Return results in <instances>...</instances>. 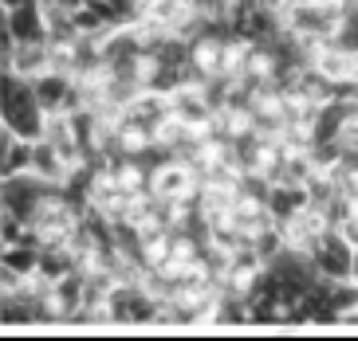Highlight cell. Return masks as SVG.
<instances>
[{
	"label": "cell",
	"instance_id": "5",
	"mask_svg": "<svg viewBox=\"0 0 358 341\" xmlns=\"http://www.w3.org/2000/svg\"><path fill=\"white\" fill-rule=\"evenodd\" d=\"M169 114H173L178 122L193 126V130H205V126L217 118L205 86H173V91H169Z\"/></svg>",
	"mask_w": 358,
	"mask_h": 341
},
{
	"label": "cell",
	"instance_id": "6",
	"mask_svg": "<svg viewBox=\"0 0 358 341\" xmlns=\"http://www.w3.org/2000/svg\"><path fill=\"white\" fill-rule=\"evenodd\" d=\"M32 86H36V98H40V106L48 114H59V110L67 114V103H71V94H75V75L48 67L43 75L32 79Z\"/></svg>",
	"mask_w": 358,
	"mask_h": 341
},
{
	"label": "cell",
	"instance_id": "7",
	"mask_svg": "<svg viewBox=\"0 0 358 341\" xmlns=\"http://www.w3.org/2000/svg\"><path fill=\"white\" fill-rule=\"evenodd\" d=\"M0 63H4V71H16L20 79H36L52 67V47L48 43H16L12 52L0 55Z\"/></svg>",
	"mask_w": 358,
	"mask_h": 341
},
{
	"label": "cell",
	"instance_id": "3",
	"mask_svg": "<svg viewBox=\"0 0 358 341\" xmlns=\"http://www.w3.org/2000/svg\"><path fill=\"white\" fill-rule=\"evenodd\" d=\"M201 188V176L193 165H185V161H178V157H169V161H162L154 173H150V192L158 200H169V204H178V200L193 197Z\"/></svg>",
	"mask_w": 358,
	"mask_h": 341
},
{
	"label": "cell",
	"instance_id": "10",
	"mask_svg": "<svg viewBox=\"0 0 358 341\" xmlns=\"http://www.w3.org/2000/svg\"><path fill=\"white\" fill-rule=\"evenodd\" d=\"M311 208V197H307V185H272L268 192V212L275 216V224L292 220L295 212Z\"/></svg>",
	"mask_w": 358,
	"mask_h": 341
},
{
	"label": "cell",
	"instance_id": "19",
	"mask_svg": "<svg viewBox=\"0 0 358 341\" xmlns=\"http://www.w3.org/2000/svg\"><path fill=\"white\" fill-rule=\"evenodd\" d=\"M355 83H358V52H355Z\"/></svg>",
	"mask_w": 358,
	"mask_h": 341
},
{
	"label": "cell",
	"instance_id": "4",
	"mask_svg": "<svg viewBox=\"0 0 358 341\" xmlns=\"http://www.w3.org/2000/svg\"><path fill=\"white\" fill-rule=\"evenodd\" d=\"M0 31H8L16 43H48V20H43V4H16V8H0Z\"/></svg>",
	"mask_w": 358,
	"mask_h": 341
},
{
	"label": "cell",
	"instance_id": "18",
	"mask_svg": "<svg viewBox=\"0 0 358 341\" xmlns=\"http://www.w3.org/2000/svg\"><path fill=\"white\" fill-rule=\"evenodd\" d=\"M16 4H32V0H0V8H16Z\"/></svg>",
	"mask_w": 358,
	"mask_h": 341
},
{
	"label": "cell",
	"instance_id": "1",
	"mask_svg": "<svg viewBox=\"0 0 358 341\" xmlns=\"http://www.w3.org/2000/svg\"><path fill=\"white\" fill-rule=\"evenodd\" d=\"M0 126H8L16 137L40 142L43 126H48V110L36 98L32 79H20L16 71H4V98H0Z\"/></svg>",
	"mask_w": 358,
	"mask_h": 341
},
{
	"label": "cell",
	"instance_id": "2",
	"mask_svg": "<svg viewBox=\"0 0 358 341\" xmlns=\"http://www.w3.org/2000/svg\"><path fill=\"white\" fill-rule=\"evenodd\" d=\"M307 259H311L315 275H319V279H327V282H347V279H355V275H358V251L338 236V227H331V232L319 239V248L311 251Z\"/></svg>",
	"mask_w": 358,
	"mask_h": 341
},
{
	"label": "cell",
	"instance_id": "17",
	"mask_svg": "<svg viewBox=\"0 0 358 341\" xmlns=\"http://www.w3.org/2000/svg\"><path fill=\"white\" fill-rule=\"evenodd\" d=\"M48 4H64V8H71V12H75L79 4H87V0H48Z\"/></svg>",
	"mask_w": 358,
	"mask_h": 341
},
{
	"label": "cell",
	"instance_id": "11",
	"mask_svg": "<svg viewBox=\"0 0 358 341\" xmlns=\"http://www.w3.org/2000/svg\"><path fill=\"white\" fill-rule=\"evenodd\" d=\"M32 153H36V142H28V137H16V142H12L4 153H0V181L32 173Z\"/></svg>",
	"mask_w": 358,
	"mask_h": 341
},
{
	"label": "cell",
	"instance_id": "9",
	"mask_svg": "<svg viewBox=\"0 0 358 341\" xmlns=\"http://www.w3.org/2000/svg\"><path fill=\"white\" fill-rule=\"evenodd\" d=\"M67 173H71V165L64 161V153L48 137H40L36 142V153H32V176H40L43 185H64Z\"/></svg>",
	"mask_w": 358,
	"mask_h": 341
},
{
	"label": "cell",
	"instance_id": "12",
	"mask_svg": "<svg viewBox=\"0 0 358 341\" xmlns=\"http://www.w3.org/2000/svg\"><path fill=\"white\" fill-rule=\"evenodd\" d=\"M248 321H252V326H275V321H284V306H280V298L256 287L252 294H248Z\"/></svg>",
	"mask_w": 358,
	"mask_h": 341
},
{
	"label": "cell",
	"instance_id": "16",
	"mask_svg": "<svg viewBox=\"0 0 358 341\" xmlns=\"http://www.w3.org/2000/svg\"><path fill=\"white\" fill-rule=\"evenodd\" d=\"M338 236H343V239L350 243V248L358 251V212H350V216L343 220V224H338Z\"/></svg>",
	"mask_w": 358,
	"mask_h": 341
},
{
	"label": "cell",
	"instance_id": "14",
	"mask_svg": "<svg viewBox=\"0 0 358 341\" xmlns=\"http://www.w3.org/2000/svg\"><path fill=\"white\" fill-rule=\"evenodd\" d=\"M217 326H248V298L244 294H232L224 290L221 302H217V314H213Z\"/></svg>",
	"mask_w": 358,
	"mask_h": 341
},
{
	"label": "cell",
	"instance_id": "13",
	"mask_svg": "<svg viewBox=\"0 0 358 341\" xmlns=\"http://www.w3.org/2000/svg\"><path fill=\"white\" fill-rule=\"evenodd\" d=\"M0 267H12L16 275H36L40 271V248H32V243H12V248H4V255H0Z\"/></svg>",
	"mask_w": 358,
	"mask_h": 341
},
{
	"label": "cell",
	"instance_id": "15",
	"mask_svg": "<svg viewBox=\"0 0 358 341\" xmlns=\"http://www.w3.org/2000/svg\"><path fill=\"white\" fill-rule=\"evenodd\" d=\"M24 232H28V224H24L20 216L0 212V239H4V248H12V243H24Z\"/></svg>",
	"mask_w": 358,
	"mask_h": 341
},
{
	"label": "cell",
	"instance_id": "8",
	"mask_svg": "<svg viewBox=\"0 0 358 341\" xmlns=\"http://www.w3.org/2000/svg\"><path fill=\"white\" fill-rule=\"evenodd\" d=\"M311 67H315L319 75H327L331 83H350L355 79V55L350 52H343V47H335V43L327 40L323 47L315 52V59H311Z\"/></svg>",
	"mask_w": 358,
	"mask_h": 341
}]
</instances>
